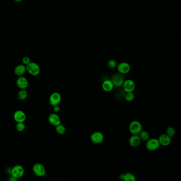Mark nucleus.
<instances>
[{
	"instance_id": "f257e3e1",
	"label": "nucleus",
	"mask_w": 181,
	"mask_h": 181,
	"mask_svg": "<svg viewBox=\"0 0 181 181\" xmlns=\"http://www.w3.org/2000/svg\"><path fill=\"white\" fill-rule=\"evenodd\" d=\"M26 71L32 76H37L40 73V67L35 62H30L28 64L26 65Z\"/></svg>"
},
{
	"instance_id": "f03ea898",
	"label": "nucleus",
	"mask_w": 181,
	"mask_h": 181,
	"mask_svg": "<svg viewBox=\"0 0 181 181\" xmlns=\"http://www.w3.org/2000/svg\"><path fill=\"white\" fill-rule=\"evenodd\" d=\"M128 130L132 135H139L142 130V126L138 121H133L129 124Z\"/></svg>"
},
{
	"instance_id": "7ed1b4c3",
	"label": "nucleus",
	"mask_w": 181,
	"mask_h": 181,
	"mask_svg": "<svg viewBox=\"0 0 181 181\" xmlns=\"http://www.w3.org/2000/svg\"><path fill=\"white\" fill-rule=\"evenodd\" d=\"M24 173L25 169L23 167L20 165H17L11 169L10 174L13 177L19 179L23 176Z\"/></svg>"
},
{
	"instance_id": "20e7f679",
	"label": "nucleus",
	"mask_w": 181,
	"mask_h": 181,
	"mask_svg": "<svg viewBox=\"0 0 181 181\" xmlns=\"http://www.w3.org/2000/svg\"><path fill=\"white\" fill-rule=\"evenodd\" d=\"M145 147L148 150L150 151H155L158 149L160 147V143L158 141V139L156 138H152L149 139L147 141H146Z\"/></svg>"
},
{
	"instance_id": "39448f33",
	"label": "nucleus",
	"mask_w": 181,
	"mask_h": 181,
	"mask_svg": "<svg viewBox=\"0 0 181 181\" xmlns=\"http://www.w3.org/2000/svg\"><path fill=\"white\" fill-rule=\"evenodd\" d=\"M32 171L34 174L38 177L44 176L46 173L45 167L40 163H36L32 167Z\"/></svg>"
},
{
	"instance_id": "423d86ee",
	"label": "nucleus",
	"mask_w": 181,
	"mask_h": 181,
	"mask_svg": "<svg viewBox=\"0 0 181 181\" xmlns=\"http://www.w3.org/2000/svg\"><path fill=\"white\" fill-rule=\"evenodd\" d=\"M104 135L99 131L93 132L90 135V140L95 144H100L103 142Z\"/></svg>"
},
{
	"instance_id": "0eeeda50",
	"label": "nucleus",
	"mask_w": 181,
	"mask_h": 181,
	"mask_svg": "<svg viewBox=\"0 0 181 181\" xmlns=\"http://www.w3.org/2000/svg\"><path fill=\"white\" fill-rule=\"evenodd\" d=\"M111 81L114 84V86L120 87L123 86L124 82V77L122 74L115 73L114 74L111 79Z\"/></svg>"
},
{
	"instance_id": "6e6552de",
	"label": "nucleus",
	"mask_w": 181,
	"mask_h": 181,
	"mask_svg": "<svg viewBox=\"0 0 181 181\" xmlns=\"http://www.w3.org/2000/svg\"><path fill=\"white\" fill-rule=\"evenodd\" d=\"M116 68L118 73L122 74L128 73L131 71L130 65L126 62H121L118 64Z\"/></svg>"
},
{
	"instance_id": "1a4fd4ad",
	"label": "nucleus",
	"mask_w": 181,
	"mask_h": 181,
	"mask_svg": "<svg viewBox=\"0 0 181 181\" xmlns=\"http://www.w3.org/2000/svg\"><path fill=\"white\" fill-rule=\"evenodd\" d=\"M61 95L60 93L57 92H54L51 94L49 101L50 104L51 106H54L58 105L61 102Z\"/></svg>"
},
{
	"instance_id": "9d476101",
	"label": "nucleus",
	"mask_w": 181,
	"mask_h": 181,
	"mask_svg": "<svg viewBox=\"0 0 181 181\" xmlns=\"http://www.w3.org/2000/svg\"><path fill=\"white\" fill-rule=\"evenodd\" d=\"M123 87L124 90L126 92H133L135 88V82L132 80L128 79L126 81H124L123 84Z\"/></svg>"
},
{
	"instance_id": "9b49d317",
	"label": "nucleus",
	"mask_w": 181,
	"mask_h": 181,
	"mask_svg": "<svg viewBox=\"0 0 181 181\" xmlns=\"http://www.w3.org/2000/svg\"><path fill=\"white\" fill-rule=\"evenodd\" d=\"M16 84L20 89H26L28 86L29 82L27 78L23 76H20L17 79Z\"/></svg>"
},
{
	"instance_id": "f8f14e48",
	"label": "nucleus",
	"mask_w": 181,
	"mask_h": 181,
	"mask_svg": "<svg viewBox=\"0 0 181 181\" xmlns=\"http://www.w3.org/2000/svg\"><path fill=\"white\" fill-rule=\"evenodd\" d=\"M48 120L49 123L53 126H56L61 124V119L59 116L56 113L50 114L48 118Z\"/></svg>"
},
{
	"instance_id": "ddd939ff",
	"label": "nucleus",
	"mask_w": 181,
	"mask_h": 181,
	"mask_svg": "<svg viewBox=\"0 0 181 181\" xmlns=\"http://www.w3.org/2000/svg\"><path fill=\"white\" fill-rule=\"evenodd\" d=\"M141 142V139L138 135H132L128 140V143L132 147H138Z\"/></svg>"
},
{
	"instance_id": "4468645a",
	"label": "nucleus",
	"mask_w": 181,
	"mask_h": 181,
	"mask_svg": "<svg viewBox=\"0 0 181 181\" xmlns=\"http://www.w3.org/2000/svg\"><path fill=\"white\" fill-rule=\"evenodd\" d=\"M13 118L15 121L17 123L24 122L26 119V115L23 111L21 110H18L13 114Z\"/></svg>"
},
{
	"instance_id": "2eb2a0df",
	"label": "nucleus",
	"mask_w": 181,
	"mask_h": 181,
	"mask_svg": "<svg viewBox=\"0 0 181 181\" xmlns=\"http://www.w3.org/2000/svg\"><path fill=\"white\" fill-rule=\"evenodd\" d=\"M158 139L160 145L162 146H167L169 145L172 141L171 138L168 136L166 134H162L160 135Z\"/></svg>"
},
{
	"instance_id": "dca6fc26",
	"label": "nucleus",
	"mask_w": 181,
	"mask_h": 181,
	"mask_svg": "<svg viewBox=\"0 0 181 181\" xmlns=\"http://www.w3.org/2000/svg\"><path fill=\"white\" fill-rule=\"evenodd\" d=\"M114 84L111 80H105L102 84V89L105 92H110L114 88Z\"/></svg>"
},
{
	"instance_id": "f3484780",
	"label": "nucleus",
	"mask_w": 181,
	"mask_h": 181,
	"mask_svg": "<svg viewBox=\"0 0 181 181\" xmlns=\"http://www.w3.org/2000/svg\"><path fill=\"white\" fill-rule=\"evenodd\" d=\"M26 71V65L24 64H20V65H17V67H15V74L18 77L23 76V74L25 73Z\"/></svg>"
},
{
	"instance_id": "a211bd4d",
	"label": "nucleus",
	"mask_w": 181,
	"mask_h": 181,
	"mask_svg": "<svg viewBox=\"0 0 181 181\" xmlns=\"http://www.w3.org/2000/svg\"><path fill=\"white\" fill-rule=\"evenodd\" d=\"M138 135L140 138L141 141H147L150 138L149 133L146 131H141Z\"/></svg>"
},
{
	"instance_id": "6ab92c4d",
	"label": "nucleus",
	"mask_w": 181,
	"mask_h": 181,
	"mask_svg": "<svg viewBox=\"0 0 181 181\" xmlns=\"http://www.w3.org/2000/svg\"><path fill=\"white\" fill-rule=\"evenodd\" d=\"M17 96L18 98L21 101L25 100L28 97L27 91L26 89H21L18 93Z\"/></svg>"
},
{
	"instance_id": "aec40b11",
	"label": "nucleus",
	"mask_w": 181,
	"mask_h": 181,
	"mask_svg": "<svg viewBox=\"0 0 181 181\" xmlns=\"http://www.w3.org/2000/svg\"><path fill=\"white\" fill-rule=\"evenodd\" d=\"M136 178L135 175L131 173H127L124 174L123 181H135Z\"/></svg>"
},
{
	"instance_id": "412c9836",
	"label": "nucleus",
	"mask_w": 181,
	"mask_h": 181,
	"mask_svg": "<svg viewBox=\"0 0 181 181\" xmlns=\"http://www.w3.org/2000/svg\"><path fill=\"white\" fill-rule=\"evenodd\" d=\"M166 134L170 138H173L175 136L176 134V130L173 126H169L167 128L166 131Z\"/></svg>"
},
{
	"instance_id": "4be33fe9",
	"label": "nucleus",
	"mask_w": 181,
	"mask_h": 181,
	"mask_svg": "<svg viewBox=\"0 0 181 181\" xmlns=\"http://www.w3.org/2000/svg\"><path fill=\"white\" fill-rule=\"evenodd\" d=\"M56 127V132L60 135H63L66 132V128L65 126L60 124L58 125Z\"/></svg>"
},
{
	"instance_id": "5701e85b",
	"label": "nucleus",
	"mask_w": 181,
	"mask_h": 181,
	"mask_svg": "<svg viewBox=\"0 0 181 181\" xmlns=\"http://www.w3.org/2000/svg\"><path fill=\"white\" fill-rule=\"evenodd\" d=\"M125 99L128 102L132 101L135 99V94L133 92H128L125 96Z\"/></svg>"
},
{
	"instance_id": "b1692460",
	"label": "nucleus",
	"mask_w": 181,
	"mask_h": 181,
	"mask_svg": "<svg viewBox=\"0 0 181 181\" xmlns=\"http://www.w3.org/2000/svg\"><path fill=\"white\" fill-rule=\"evenodd\" d=\"M118 63L115 60H110L108 61V66L110 69H114L117 67Z\"/></svg>"
},
{
	"instance_id": "393cba45",
	"label": "nucleus",
	"mask_w": 181,
	"mask_h": 181,
	"mask_svg": "<svg viewBox=\"0 0 181 181\" xmlns=\"http://www.w3.org/2000/svg\"><path fill=\"white\" fill-rule=\"evenodd\" d=\"M16 128L17 130L19 132H22L25 129V124H24V122H19L17 123L16 125Z\"/></svg>"
},
{
	"instance_id": "a878e982",
	"label": "nucleus",
	"mask_w": 181,
	"mask_h": 181,
	"mask_svg": "<svg viewBox=\"0 0 181 181\" xmlns=\"http://www.w3.org/2000/svg\"><path fill=\"white\" fill-rule=\"evenodd\" d=\"M31 62V60L29 57L25 56L22 59V63L25 65H27Z\"/></svg>"
},
{
	"instance_id": "bb28decb",
	"label": "nucleus",
	"mask_w": 181,
	"mask_h": 181,
	"mask_svg": "<svg viewBox=\"0 0 181 181\" xmlns=\"http://www.w3.org/2000/svg\"><path fill=\"white\" fill-rule=\"evenodd\" d=\"M53 110H54V111L56 112V113L59 112L60 111V108L59 105H58L53 106Z\"/></svg>"
},
{
	"instance_id": "cd10ccee",
	"label": "nucleus",
	"mask_w": 181,
	"mask_h": 181,
	"mask_svg": "<svg viewBox=\"0 0 181 181\" xmlns=\"http://www.w3.org/2000/svg\"><path fill=\"white\" fill-rule=\"evenodd\" d=\"M17 180H18V179H16V178H15V177H13L12 176H11L10 178L9 179V181H17Z\"/></svg>"
},
{
	"instance_id": "c85d7f7f",
	"label": "nucleus",
	"mask_w": 181,
	"mask_h": 181,
	"mask_svg": "<svg viewBox=\"0 0 181 181\" xmlns=\"http://www.w3.org/2000/svg\"><path fill=\"white\" fill-rule=\"evenodd\" d=\"M123 176H124V174H121V175H120V176H119L120 179L121 180H123Z\"/></svg>"
},
{
	"instance_id": "c756f323",
	"label": "nucleus",
	"mask_w": 181,
	"mask_h": 181,
	"mask_svg": "<svg viewBox=\"0 0 181 181\" xmlns=\"http://www.w3.org/2000/svg\"><path fill=\"white\" fill-rule=\"evenodd\" d=\"M15 2H21V1H22V0H15Z\"/></svg>"
}]
</instances>
